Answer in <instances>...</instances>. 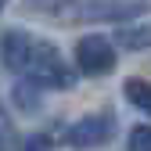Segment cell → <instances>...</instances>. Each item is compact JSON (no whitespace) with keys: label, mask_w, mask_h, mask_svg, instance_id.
<instances>
[{"label":"cell","mask_w":151,"mask_h":151,"mask_svg":"<svg viewBox=\"0 0 151 151\" xmlns=\"http://www.w3.org/2000/svg\"><path fill=\"white\" fill-rule=\"evenodd\" d=\"M25 7L54 18V22L68 25H86V22H129L140 18L151 4L147 0H25Z\"/></svg>","instance_id":"1"},{"label":"cell","mask_w":151,"mask_h":151,"mask_svg":"<svg viewBox=\"0 0 151 151\" xmlns=\"http://www.w3.org/2000/svg\"><path fill=\"white\" fill-rule=\"evenodd\" d=\"M25 72H29V79L40 90H72L76 86V72L65 65L61 54L54 50L50 43H43V40H32Z\"/></svg>","instance_id":"2"},{"label":"cell","mask_w":151,"mask_h":151,"mask_svg":"<svg viewBox=\"0 0 151 151\" xmlns=\"http://www.w3.org/2000/svg\"><path fill=\"white\" fill-rule=\"evenodd\" d=\"M76 65H79L83 76H108L115 68V43L108 36L90 32L76 43Z\"/></svg>","instance_id":"3"},{"label":"cell","mask_w":151,"mask_h":151,"mask_svg":"<svg viewBox=\"0 0 151 151\" xmlns=\"http://www.w3.org/2000/svg\"><path fill=\"white\" fill-rule=\"evenodd\" d=\"M111 133H115V119L108 111H93V115H83V119H76L68 126L65 144H72V147H101V144L111 140Z\"/></svg>","instance_id":"4"},{"label":"cell","mask_w":151,"mask_h":151,"mask_svg":"<svg viewBox=\"0 0 151 151\" xmlns=\"http://www.w3.org/2000/svg\"><path fill=\"white\" fill-rule=\"evenodd\" d=\"M29 47H32V36H29V32H22V29H7L4 36H0V58H4V68H11V72H25Z\"/></svg>","instance_id":"5"},{"label":"cell","mask_w":151,"mask_h":151,"mask_svg":"<svg viewBox=\"0 0 151 151\" xmlns=\"http://www.w3.org/2000/svg\"><path fill=\"white\" fill-rule=\"evenodd\" d=\"M115 40H119L122 50H147L151 47V25H122L119 22Z\"/></svg>","instance_id":"6"},{"label":"cell","mask_w":151,"mask_h":151,"mask_svg":"<svg viewBox=\"0 0 151 151\" xmlns=\"http://www.w3.org/2000/svg\"><path fill=\"white\" fill-rule=\"evenodd\" d=\"M122 93H126V101L133 104L137 111L151 115V79H140V76H133V79H126Z\"/></svg>","instance_id":"7"},{"label":"cell","mask_w":151,"mask_h":151,"mask_svg":"<svg viewBox=\"0 0 151 151\" xmlns=\"http://www.w3.org/2000/svg\"><path fill=\"white\" fill-rule=\"evenodd\" d=\"M14 104L22 111H40V86H36L32 79L29 83H18L14 86Z\"/></svg>","instance_id":"8"},{"label":"cell","mask_w":151,"mask_h":151,"mask_svg":"<svg viewBox=\"0 0 151 151\" xmlns=\"http://www.w3.org/2000/svg\"><path fill=\"white\" fill-rule=\"evenodd\" d=\"M129 151H151V126H137L129 133Z\"/></svg>","instance_id":"9"},{"label":"cell","mask_w":151,"mask_h":151,"mask_svg":"<svg viewBox=\"0 0 151 151\" xmlns=\"http://www.w3.org/2000/svg\"><path fill=\"white\" fill-rule=\"evenodd\" d=\"M4 7H7V0H0V11H4Z\"/></svg>","instance_id":"10"}]
</instances>
